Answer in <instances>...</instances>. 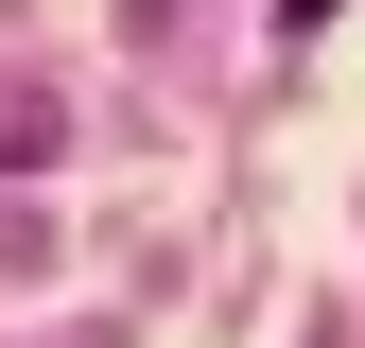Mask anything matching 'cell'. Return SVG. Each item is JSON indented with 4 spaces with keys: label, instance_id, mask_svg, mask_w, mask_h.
Masks as SVG:
<instances>
[{
    "label": "cell",
    "instance_id": "obj_1",
    "mask_svg": "<svg viewBox=\"0 0 365 348\" xmlns=\"http://www.w3.org/2000/svg\"><path fill=\"white\" fill-rule=\"evenodd\" d=\"M313 18H331V0H279V35H313Z\"/></svg>",
    "mask_w": 365,
    "mask_h": 348
}]
</instances>
